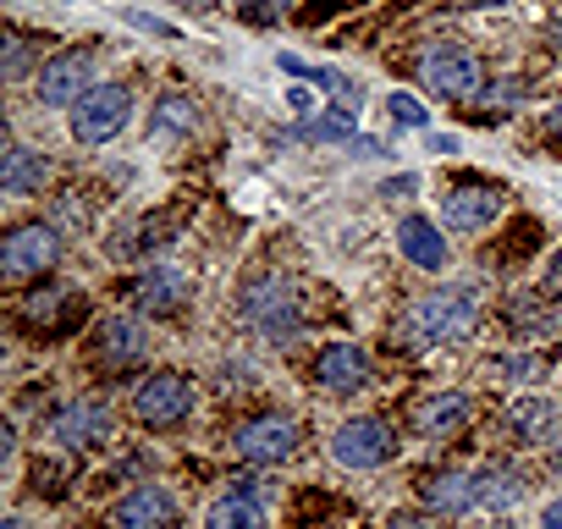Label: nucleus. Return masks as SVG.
I'll use <instances>...</instances> for the list:
<instances>
[{
    "instance_id": "obj_7",
    "label": "nucleus",
    "mask_w": 562,
    "mask_h": 529,
    "mask_svg": "<svg viewBox=\"0 0 562 529\" xmlns=\"http://www.w3.org/2000/svg\"><path fill=\"white\" fill-rule=\"evenodd\" d=\"M89 89H94V50H83V45L56 50V56L40 67V78H34V100H40L45 111H72Z\"/></svg>"
},
{
    "instance_id": "obj_5",
    "label": "nucleus",
    "mask_w": 562,
    "mask_h": 529,
    "mask_svg": "<svg viewBox=\"0 0 562 529\" xmlns=\"http://www.w3.org/2000/svg\"><path fill=\"white\" fill-rule=\"evenodd\" d=\"M61 264V232L45 226V221H23L7 232V243H0V271H7L12 282H29V277H50Z\"/></svg>"
},
{
    "instance_id": "obj_39",
    "label": "nucleus",
    "mask_w": 562,
    "mask_h": 529,
    "mask_svg": "<svg viewBox=\"0 0 562 529\" xmlns=\"http://www.w3.org/2000/svg\"><path fill=\"white\" fill-rule=\"evenodd\" d=\"M0 529H29V524H23V518H7V524H0Z\"/></svg>"
},
{
    "instance_id": "obj_20",
    "label": "nucleus",
    "mask_w": 562,
    "mask_h": 529,
    "mask_svg": "<svg viewBox=\"0 0 562 529\" xmlns=\"http://www.w3.org/2000/svg\"><path fill=\"white\" fill-rule=\"evenodd\" d=\"M551 304H562V299H551V293H513L507 299V326L518 337H551V331H562V309H551Z\"/></svg>"
},
{
    "instance_id": "obj_24",
    "label": "nucleus",
    "mask_w": 562,
    "mask_h": 529,
    "mask_svg": "<svg viewBox=\"0 0 562 529\" xmlns=\"http://www.w3.org/2000/svg\"><path fill=\"white\" fill-rule=\"evenodd\" d=\"M204 529H265V507L248 502V496H221L210 513H204Z\"/></svg>"
},
{
    "instance_id": "obj_13",
    "label": "nucleus",
    "mask_w": 562,
    "mask_h": 529,
    "mask_svg": "<svg viewBox=\"0 0 562 529\" xmlns=\"http://www.w3.org/2000/svg\"><path fill=\"white\" fill-rule=\"evenodd\" d=\"M315 386L321 392H331V397H359L364 386H370V353L359 348V342H326L321 353H315Z\"/></svg>"
},
{
    "instance_id": "obj_9",
    "label": "nucleus",
    "mask_w": 562,
    "mask_h": 529,
    "mask_svg": "<svg viewBox=\"0 0 562 529\" xmlns=\"http://www.w3.org/2000/svg\"><path fill=\"white\" fill-rule=\"evenodd\" d=\"M232 452L254 469H270V463H288L299 452V425L288 414H254L232 430Z\"/></svg>"
},
{
    "instance_id": "obj_11",
    "label": "nucleus",
    "mask_w": 562,
    "mask_h": 529,
    "mask_svg": "<svg viewBox=\"0 0 562 529\" xmlns=\"http://www.w3.org/2000/svg\"><path fill=\"white\" fill-rule=\"evenodd\" d=\"M50 436L72 452H89V447H105L111 441V403L105 397H67L50 419Z\"/></svg>"
},
{
    "instance_id": "obj_6",
    "label": "nucleus",
    "mask_w": 562,
    "mask_h": 529,
    "mask_svg": "<svg viewBox=\"0 0 562 529\" xmlns=\"http://www.w3.org/2000/svg\"><path fill=\"white\" fill-rule=\"evenodd\" d=\"M480 83H485L480 56L452 40H441L419 56V89H430L436 100H469V94H480Z\"/></svg>"
},
{
    "instance_id": "obj_10",
    "label": "nucleus",
    "mask_w": 562,
    "mask_h": 529,
    "mask_svg": "<svg viewBox=\"0 0 562 529\" xmlns=\"http://www.w3.org/2000/svg\"><path fill=\"white\" fill-rule=\"evenodd\" d=\"M105 524L111 529H177L182 524V502L166 485H133L122 502H111Z\"/></svg>"
},
{
    "instance_id": "obj_26",
    "label": "nucleus",
    "mask_w": 562,
    "mask_h": 529,
    "mask_svg": "<svg viewBox=\"0 0 562 529\" xmlns=\"http://www.w3.org/2000/svg\"><path fill=\"white\" fill-rule=\"evenodd\" d=\"M232 496H248V502L270 507V502H276V480H270V469H248V474H237V480H232Z\"/></svg>"
},
{
    "instance_id": "obj_2",
    "label": "nucleus",
    "mask_w": 562,
    "mask_h": 529,
    "mask_svg": "<svg viewBox=\"0 0 562 529\" xmlns=\"http://www.w3.org/2000/svg\"><path fill=\"white\" fill-rule=\"evenodd\" d=\"M237 309H243V320L265 337V342H293L299 337V299H293V288L281 282V277H254L248 288H243V299H237Z\"/></svg>"
},
{
    "instance_id": "obj_33",
    "label": "nucleus",
    "mask_w": 562,
    "mask_h": 529,
    "mask_svg": "<svg viewBox=\"0 0 562 529\" xmlns=\"http://www.w3.org/2000/svg\"><path fill=\"white\" fill-rule=\"evenodd\" d=\"M546 293H551V299H562V248H557L551 271H546Z\"/></svg>"
},
{
    "instance_id": "obj_1",
    "label": "nucleus",
    "mask_w": 562,
    "mask_h": 529,
    "mask_svg": "<svg viewBox=\"0 0 562 529\" xmlns=\"http://www.w3.org/2000/svg\"><path fill=\"white\" fill-rule=\"evenodd\" d=\"M474 326H480V293L474 288H441V293H425L403 309L397 342L425 353V348H447V342L474 337Z\"/></svg>"
},
{
    "instance_id": "obj_34",
    "label": "nucleus",
    "mask_w": 562,
    "mask_h": 529,
    "mask_svg": "<svg viewBox=\"0 0 562 529\" xmlns=\"http://www.w3.org/2000/svg\"><path fill=\"white\" fill-rule=\"evenodd\" d=\"M540 529H562V496H551V502H546V513H540Z\"/></svg>"
},
{
    "instance_id": "obj_27",
    "label": "nucleus",
    "mask_w": 562,
    "mask_h": 529,
    "mask_svg": "<svg viewBox=\"0 0 562 529\" xmlns=\"http://www.w3.org/2000/svg\"><path fill=\"white\" fill-rule=\"evenodd\" d=\"M353 133V111L348 105H337L331 116H310L304 122V138H348Z\"/></svg>"
},
{
    "instance_id": "obj_8",
    "label": "nucleus",
    "mask_w": 562,
    "mask_h": 529,
    "mask_svg": "<svg viewBox=\"0 0 562 529\" xmlns=\"http://www.w3.org/2000/svg\"><path fill=\"white\" fill-rule=\"evenodd\" d=\"M193 381L177 375V370H155L144 375V386L133 392V414L149 425V430H177L188 414H193Z\"/></svg>"
},
{
    "instance_id": "obj_21",
    "label": "nucleus",
    "mask_w": 562,
    "mask_h": 529,
    "mask_svg": "<svg viewBox=\"0 0 562 529\" xmlns=\"http://www.w3.org/2000/svg\"><path fill=\"white\" fill-rule=\"evenodd\" d=\"M50 182V160L40 155V149H23V144H12L7 155H0V188L7 193H40Z\"/></svg>"
},
{
    "instance_id": "obj_38",
    "label": "nucleus",
    "mask_w": 562,
    "mask_h": 529,
    "mask_svg": "<svg viewBox=\"0 0 562 529\" xmlns=\"http://www.w3.org/2000/svg\"><path fill=\"white\" fill-rule=\"evenodd\" d=\"M182 7H193V12H210V7H221V0H182Z\"/></svg>"
},
{
    "instance_id": "obj_23",
    "label": "nucleus",
    "mask_w": 562,
    "mask_h": 529,
    "mask_svg": "<svg viewBox=\"0 0 562 529\" xmlns=\"http://www.w3.org/2000/svg\"><path fill=\"white\" fill-rule=\"evenodd\" d=\"M193 127H199L193 100L177 94V89H166V94L155 100V111H149V133H155V138H182V133H193Z\"/></svg>"
},
{
    "instance_id": "obj_12",
    "label": "nucleus",
    "mask_w": 562,
    "mask_h": 529,
    "mask_svg": "<svg viewBox=\"0 0 562 529\" xmlns=\"http://www.w3.org/2000/svg\"><path fill=\"white\" fill-rule=\"evenodd\" d=\"M144 353H149V326H144V315L122 309V315H105V320L94 326V359H100L105 370H133V364H144Z\"/></svg>"
},
{
    "instance_id": "obj_30",
    "label": "nucleus",
    "mask_w": 562,
    "mask_h": 529,
    "mask_svg": "<svg viewBox=\"0 0 562 529\" xmlns=\"http://www.w3.org/2000/svg\"><path fill=\"white\" fill-rule=\"evenodd\" d=\"M386 111H392V122H403V127H425V105H419L414 94H392Z\"/></svg>"
},
{
    "instance_id": "obj_4",
    "label": "nucleus",
    "mask_w": 562,
    "mask_h": 529,
    "mask_svg": "<svg viewBox=\"0 0 562 529\" xmlns=\"http://www.w3.org/2000/svg\"><path fill=\"white\" fill-rule=\"evenodd\" d=\"M127 122H133V89H127V83H94V89L72 105V138H78L83 149L111 144Z\"/></svg>"
},
{
    "instance_id": "obj_31",
    "label": "nucleus",
    "mask_w": 562,
    "mask_h": 529,
    "mask_svg": "<svg viewBox=\"0 0 562 529\" xmlns=\"http://www.w3.org/2000/svg\"><path fill=\"white\" fill-rule=\"evenodd\" d=\"M23 72H29V40H23V34H12V40H7V78L18 83Z\"/></svg>"
},
{
    "instance_id": "obj_15",
    "label": "nucleus",
    "mask_w": 562,
    "mask_h": 529,
    "mask_svg": "<svg viewBox=\"0 0 562 529\" xmlns=\"http://www.w3.org/2000/svg\"><path fill=\"white\" fill-rule=\"evenodd\" d=\"M419 502L436 518H463L480 507V480H474V469H436L419 480Z\"/></svg>"
},
{
    "instance_id": "obj_3",
    "label": "nucleus",
    "mask_w": 562,
    "mask_h": 529,
    "mask_svg": "<svg viewBox=\"0 0 562 529\" xmlns=\"http://www.w3.org/2000/svg\"><path fill=\"white\" fill-rule=\"evenodd\" d=\"M331 458H337L342 469H353V474L386 469V463L397 458V430H392L381 414H353V419H342V425L331 430Z\"/></svg>"
},
{
    "instance_id": "obj_29",
    "label": "nucleus",
    "mask_w": 562,
    "mask_h": 529,
    "mask_svg": "<svg viewBox=\"0 0 562 529\" xmlns=\"http://www.w3.org/2000/svg\"><path fill=\"white\" fill-rule=\"evenodd\" d=\"M237 18H243L248 29H270V23L281 18V0H237Z\"/></svg>"
},
{
    "instance_id": "obj_35",
    "label": "nucleus",
    "mask_w": 562,
    "mask_h": 529,
    "mask_svg": "<svg viewBox=\"0 0 562 529\" xmlns=\"http://www.w3.org/2000/svg\"><path fill=\"white\" fill-rule=\"evenodd\" d=\"M430 149H436V155H452L458 138H452V133H430Z\"/></svg>"
},
{
    "instance_id": "obj_16",
    "label": "nucleus",
    "mask_w": 562,
    "mask_h": 529,
    "mask_svg": "<svg viewBox=\"0 0 562 529\" xmlns=\"http://www.w3.org/2000/svg\"><path fill=\"white\" fill-rule=\"evenodd\" d=\"M397 248H403L408 264H419V271H430V277H441L447 264H452V248H447L441 226L425 221V215H403L397 221Z\"/></svg>"
},
{
    "instance_id": "obj_25",
    "label": "nucleus",
    "mask_w": 562,
    "mask_h": 529,
    "mask_svg": "<svg viewBox=\"0 0 562 529\" xmlns=\"http://www.w3.org/2000/svg\"><path fill=\"white\" fill-rule=\"evenodd\" d=\"M67 304H78V299H72V293H61V288H45V293L23 299V326H50Z\"/></svg>"
},
{
    "instance_id": "obj_36",
    "label": "nucleus",
    "mask_w": 562,
    "mask_h": 529,
    "mask_svg": "<svg viewBox=\"0 0 562 529\" xmlns=\"http://www.w3.org/2000/svg\"><path fill=\"white\" fill-rule=\"evenodd\" d=\"M546 133H557V138H562V105H551V116H546Z\"/></svg>"
},
{
    "instance_id": "obj_37",
    "label": "nucleus",
    "mask_w": 562,
    "mask_h": 529,
    "mask_svg": "<svg viewBox=\"0 0 562 529\" xmlns=\"http://www.w3.org/2000/svg\"><path fill=\"white\" fill-rule=\"evenodd\" d=\"M546 447H551V469H557V474H562V436H551V441H546Z\"/></svg>"
},
{
    "instance_id": "obj_18",
    "label": "nucleus",
    "mask_w": 562,
    "mask_h": 529,
    "mask_svg": "<svg viewBox=\"0 0 562 529\" xmlns=\"http://www.w3.org/2000/svg\"><path fill=\"white\" fill-rule=\"evenodd\" d=\"M133 293H138V309H149V315H177V309L188 304V277L177 271V264L155 259V264H144V277L133 282Z\"/></svg>"
},
{
    "instance_id": "obj_17",
    "label": "nucleus",
    "mask_w": 562,
    "mask_h": 529,
    "mask_svg": "<svg viewBox=\"0 0 562 529\" xmlns=\"http://www.w3.org/2000/svg\"><path fill=\"white\" fill-rule=\"evenodd\" d=\"M469 414H474L469 392H430V397L414 403V430H419L425 441H452V436L469 425Z\"/></svg>"
},
{
    "instance_id": "obj_19",
    "label": "nucleus",
    "mask_w": 562,
    "mask_h": 529,
    "mask_svg": "<svg viewBox=\"0 0 562 529\" xmlns=\"http://www.w3.org/2000/svg\"><path fill=\"white\" fill-rule=\"evenodd\" d=\"M507 425H513V436H518V441L546 447V441L557 436V403H551V397H540V392H518V397H513V408H507Z\"/></svg>"
},
{
    "instance_id": "obj_32",
    "label": "nucleus",
    "mask_w": 562,
    "mask_h": 529,
    "mask_svg": "<svg viewBox=\"0 0 562 529\" xmlns=\"http://www.w3.org/2000/svg\"><path fill=\"white\" fill-rule=\"evenodd\" d=\"M386 529H441V518L436 513H392Z\"/></svg>"
},
{
    "instance_id": "obj_22",
    "label": "nucleus",
    "mask_w": 562,
    "mask_h": 529,
    "mask_svg": "<svg viewBox=\"0 0 562 529\" xmlns=\"http://www.w3.org/2000/svg\"><path fill=\"white\" fill-rule=\"evenodd\" d=\"M474 480H480V507L485 513H507V507L524 502V474L513 463H485V469H474Z\"/></svg>"
},
{
    "instance_id": "obj_28",
    "label": "nucleus",
    "mask_w": 562,
    "mask_h": 529,
    "mask_svg": "<svg viewBox=\"0 0 562 529\" xmlns=\"http://www.w3.org/2000/svg\"><path fill=\"white\" fill-rule=\"evenodd\" d=\"M496 370H502L507 381L529 386V381H540V375H546V359H540V353H513V359H502Z\"/></svg>"
},
{
    "instance_id": "obj_14",
    "label": "nucleus",
    "mask_w": 562,
    "mask_h": 529,
    "mask_svg": "<svg viewBox=\"0 0 562 529\" xmlns=\"http://www.w3.org/2000/svg\"><path fill=\"white\" fill-rule=\"evenodd\" d=\"M502 204H507V193L496 182H463V188H452L441 199V221L452 232H485L502 215Z\"/></svg>"
}]
</instances>
